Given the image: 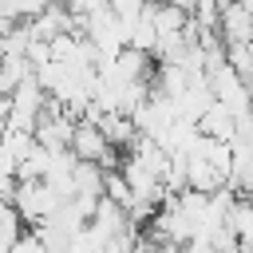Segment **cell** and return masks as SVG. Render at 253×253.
<instances>
[{
	"label": "cell",
	"mask_w": 253,
	"mask_h": 253,
	"mask_svg": "<svg viewBox=\"0 0 253 253\" xmlns=\"http://www.w3.org/2000/svg\"><path fill=\"white\" fill-rule=\"evenodd\" d=\"M79 32L87 36V43L95 47V55H99V59L119 55V51L126 47V40H130L126 24L107 8V0H103V4H95L87 16H79Z\"/></svg>",
	"instance_id": "cell-1"
},
{
	"label": "cell",
	"mask_w": 253,
	"mask_h": 253,
	"mask_svg": "<svg viewBox=\"0 0 253 253\" xmlns=\"http://www.w3.org/2000/svg\"><path fill=\"white\" fill-rule=\"evenodd\" d=\"M8 202L16 206V213H20L24 221L40 225V221H47V217L63 206V194H59L51 182H43V178H16Z\"/></svg>",
	"instance_id": "cell-2"
},
{
	"label": "cell",
	"mask_w": 253,
	"mask_h": 253,
	"mask_svg": "<svg viewBox=\"0 0 253 253\" xmlns=\"http://www.w3.org/2000/svg\"><path fill=\"white\" fill-rule=\"evenodd\" d=\"M67 150H71L75 158H83V162H99L103 170H115V166H119V150L107 142V134L99 130V123H95L91 115H79V119H75Z\"/></svg>",
	"instance_id": "cell-3"
},
{
	"label": "cell",
	"mask_w": 253,
	"mask_h": 253,
	"mask_svg": "<svg viewBox=\"0 0 253 253\" xmlns=\"http://www.w3.org/2000/svg\"><path fill=\"white\" fill-rule=\"evenodd\" d=\"M4 99H8V126H16V130H32L40 111L47 107V91L40 87L36 75H24L20 83H12V91Z\"/></svg>",
	"instance_id": "cell-4"
},
{
	"label": "cell",
	"mask_w": 253,
	"mask_h": 253,
	"mask_svg": "<svg viewBox=\"0 0 253 253\" xmlns=\"http://www.w3.org/2000/svg\"><path fill=\"white\" fill-rule=\"evenodd\" d=\"M71 126H75V115H67L59 103L47 99V107L40 111V119H36V126H32V138L43 142V146H51V150H63V146L71 142Z\"/></svg>",
	"instance_id": "cell-5"
},
{
	"label": "cell",
	"mask_w": 253,
	"mask_h": 253,
	"mask_svg": "<svg viewBox=\"0 0 253 253\" xmlns=\"http://www.w3.org/2000/svg\"><path fill=\"white\" fill-rule=\"evenodd\" d=\"M217 32L225 43H249L253 40V12L237 0H221V16H217Z\"/></svg>",
	"instance_id": "cell-6"
},
{
	"label": "cell",
	"mask_w": 253,
	"mask_h": 253,
	"mask_svg": "<svg viewBox=\"0 0 253 253\" xmlns=\"http://www.w3.org/2000/svg\"><path fill=\"white\" fill-rule=\"evenodd\" d=\"M91 119L99 123V130L107 134V142H111L115 150H126V146L134 142V134H138V130H134V119H130L126 111H95Z\"/></svg>",
	"instance_id": "cell-7"
},
{
	"label": "cell",
	"mask_w": 253,
	"mask_h": 253,
	"mask_svg": "<svg viewBox=\"0 0 253 253\" xmlns=\"http://www.w3.org/2000/svg\"><path fill=\"white\" fill-rule=\"evenodd\" d=\"M198 130H202V134H210V138L229 142V138H233V130H237V115L213 99V103H210V107L198 115Z\"/></svg>",
	"instance_id": "cell-8"
},
{
	"label": "cell",
	"mask_w": 253,
	"mask_h": 253,
	"mask_svg": "<svg viewBox=\"0 0 253 253\" xmlns=\"http://www.w3.org/2000/svg\"><path fill=\"white\" fill-rule=\"evenodd\" d=\"M20 233H24V217L16 213V206L8 198H0V253H8Z\"/></svg>",
	"instance_id": "cell-9"
},
{
	"label": "cell",
	"mask_w": 253,
	"mask_h": 253,
	"mask_svg": "<svg viewBox=\"0 0 253 253\" xmlns=\"http://www.w3.org/2000/svg\"><path fill=\"white\" fill-rule=\"evenodd\" d=\"M16 178H20V154L0 138V198H8V194H12Z\"/></svg>",
	"instance_id": "cell-10"
},
{
	"label": "cell",
	"mask_w": 253,
	"mask_h": 253,
	"mask_svg": "<svg viewBox=\"0 0 253 253\" xmlns=\"http://www.w3.org/2000/svg\"><path fill=\"white\" fill-rule=\"evenodd\" d=\"M47 4H51V0H8V12H12V20H32V16H40Z\"/></svg>",
	"instance_id": "cell-11"
},
{
	"label": "cell",
	"mask_w": 253,
	"mask_h": 253,
	"mask_svg": "<svg viewBox=\"0 0 253 253\" xmlns=\"http://www.w3.org/2000/svg\"><path fill=\"white\" fill-rule=\"evenodd\" d=\"M8 253H47V249H43V241H40V237H36V229H32V233H20V237L12 241V249H8Z\"/></svg>",
	"instance_id": "cell-12"
},
{
	"label": "cell",
	"mask_w": 253,
	"mask_h": 253,
	"mask_svg": "<svg viewBox=\"0 0 253 253\" xmlns=\"http://www.w3.org/2000/svg\"><path fill=\"white\" fill-rule=\"evenodd\" d=\"M12 91V83H8V71H4V59H0V99Z\"/></svg>",
	"instance_id": "cell-13"
},
{
	"label": "cell",
	"mask_w": 253,
	"mask_h": 253,
	"mask_svg": "<svg viewBox=\"0 0 253 253\" xmlns=\"http://www.w3.org/2000/svg\"><path fill=\"white\" fill-rule=\"evenodd\" d=\"M166 4H174V8H182V12H190V8H194V0H166Z\"/></svg>",
	"instance_id": "cell-14"
},
{
	"label": "cell",
	"mask_w": 253,
	"mask_h": 253,
	"mask_svg": "<svg viewBox=\"0 0 253 253\" xmlns=\"http://www.w3.org/2000/svg\"><path fill=\"white\" fill-rule=\"evenodd\" d=\"M245 51H249V63H253V40H249V43H245Z\"/></svg>",
	"instance_id": "cell-15"
}]
</instances>
